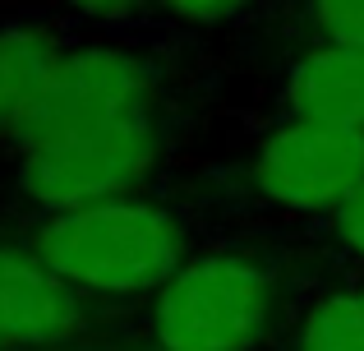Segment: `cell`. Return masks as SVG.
I'll return each instance as SVG.
<instances>
[{"mask_svg":"<svg viewBox=\"0 0 364 351\" xmlns=\"http://www.w3.org/2000/svg\"><path fill=\"white\" fill-rule=\"evenodd\" d=\"M272 116H314L364 130L360 46H286L272 79Z\"/></svg>","mask_w":364,"mask_h":351,"instance_id":"cell-7","label":"cell"},{"mask_svg":"<svg viewBox=\"0 0 364 351\" xmlns=\"http://www.w3.org/2000/svg\"><path fill=\"white\" fill-rule=\"evenodd\" d=\"M88 324L83 291L46 268L28 241H0V333L14 347H60Z\"/></svg>","mask_w":364,"mask_h":351,"instance_id":"cell-6","label":"cell"},{"mask_svg":"<svg viewBox=\"0 0 364 351\" xmlns=\"http://www.w3.org/2000/svg\"><path fill=\"white\" fill-rule=\"evenodd\" d=\"M33 254L83 296H157L189 259V226L166 199L129 194L65 213H37Z\"/></svg>","mask_w":364,"mask_h":351,"instance_id":"cell-1","label":"cell"},{"mask_svg":"<svg viewBox=\"0 0 364 351\" xmlns=\"http://www.w3.org/2000/svg\"><path fill=\"white\" fill-rule=\"evenodd\" d=\"M0 351H9V342H5V333H0Z\"/></svg>","mask_w":364,"mask_h":351,"instance_id":"cell-14","label":"cell"},{"mask_svg":"<svg viewBox=\"0 0 364 351\" xmlns=\"http://www.w3.org/2000/svg\"><path fill=\"white\" fill-rule=\"evenodd\" d=\"M240 176L267 208L332 217L364 189V130L314 116H267Z\"/></svg>","mask_w":364,"mask_h":351,"instance_id":"cell-4","label":"cell"},{"mask_svg":"<svg viewBox=\"0 0 364 351\" xmlns=\"http://www.w3.org/2000/svg\"><path fill=\"white\" fill-rule=\"evenodd\" d=\"M282 0H152L161 33L198 37V33H222V28H258L272 19Z\"/></svg>","mask_w":364,"mask_h":351,"instance_id":"cell-10","label":"cell"},{"mask_svg":"<svg viewBox=\"0 0 364 351\" xmlns=\"http://www.w3.org/2000/svg\"><path fill=\"white\" fill-rule=\"evenodd\" d=\"M323 226H328V236L350 254V259L364 263V189H360V194H350L332 217H323Z\"/></svg>","mask_w":364,"mask_h":351,"instance_id":"cell-12","label":"cell"},{"mask_svg":"<svg viewBox=\"0 0 364 351\" xmlns=\"http://www.w3.org/2000/svg\"><path fill=\"white\" fill-rule=\"evenodd\" d=\"M355 291H360V300H364V273H360V282H355Z\"/></svg>","mask_w":364,"mask_h":351,"instance_id":"cell-13","label":"cell"},{"mask_svg":"<svg viewBox=\"0 0 364 351\" xmlns=\"http://www.w3.org/2000/svg\"><path fill=\"white\" fill-rule=\"evenodd\" d=\"M148 351H161V347H148Z\"/></svg>","mask_w":364,"mask_h":351,"instance_id":"cell-15","label":"cell"},{"mask_svg":"<svg viewBox=\"0 0 364 351\" xmlns=\"http://www.w3.org/2000/svg\"><path fill=\"white\" fill-rule=\"evenodd\" d=\"M263 28L286 46H360L364 51V0H282Z\"/></svg>","mask_w":364,"mask_h":351,"instance_id":"cell-8","label":"cell"},{"mask_svg":"<svg viewBox=\"0 0 364 351\" xmlns=\"http://www.w3.org/2000/svg\"><path fill=\"white\" fill-rule=\"evenodd\" d=\"M282 319L277 263L249 245H213L152 296L148 324L161 351H258Z\"/></svg>","mask_w":364,"mask_h":351,"instance_id":"cell-3","label":"cell"},{"mask_svg":"<svg viewBox=\"0 0 364 351\" xmlns=\"http://www.w3.org/2000/svg\"><path fill=\"white\" fill-rule=\"evenodd\" d=\"M180 107L185 102L148 107L107 120L97 130H83V135L9 153L18 199L33 204L37 213H65V208L148 194L152 176L166 167L171 148H176Z\"/></svg>","mask_w":364,"mask_h":351,"instance_id":"cell-2","label":"cell"},{"mask_svg":"<svg viewBox=\"0 0 364 351\" xmlns=\"http://www.w3.org/2000/svg\"><path fill=\"white\" fill-rule=\"evenodd\" d=\"M295 351H364V300L355 287L323 291L295 324Z\"/></svg>","mask_w":364,"mask_h":351,"instance_id":"cell-9","label":"cell"},{"mask_svg":"<svg viewBox=\"0 0 364 351\" xmlns=\"http://www.w3.org/2000/svg\"><path fill=\"white\" fill-rule=\"evenodd\" d=\"M88 37L55 0H0V153L33 116L60 61Z\"/></svg>","mask_w":364,"mask_h":351,"instance_id":"cell-5","label":"cell"},{"mask_svg":"<svg viewBox=\"0 0 364 351\" xmlns=\"http://www.w3.org/2000/svg\"><path fill=\"white\" fill-rule=\"evenodd\" d=\"M55 5L88 33H152L157 28L152 0H55Z\"/></svg>","mask_w":364,"mask_h":351,"instance_id":"cell-11","label":"cell"}]
</instances>
